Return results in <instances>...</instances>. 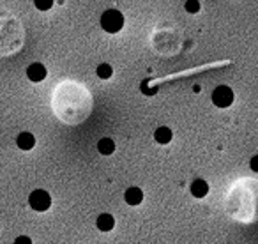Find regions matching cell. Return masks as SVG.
I'll list each match as a JSON object with an SVG mask.
<instances>
[{
    "label": "cell",
    "mask_w": 258,
    "mask_h": 244,
    "mask_svg": "<svg viewBox=\"0 0 258 244\" xmlns=\"http://www.w3.org/2000/svg\"><path fill=\"white\" fill-rule=\"evenodd\" d=\"M101 27H103L106 32L117 34L118 30L124 27V16H122V13L117 11V9H108V11H104L103 16H101Z\"/></svg>",
    "instance_id": "obj_1"
},
{
    "label": "cell",
    "mask_w": 258,
    "mask_h": 244,
    "mask_svg": "<svg viewBox=\"0 0 258 244\" xmlns=\"http://www.w3.org/2000/svg\"><path fill=\"white\" fill-rule=\"evenodd\" d=\"M212 103L218 108H228L233 103V90L226 85H219L212 92Z\"/></svg>",
    "instance_id": "obj_2"
},
{
    "label": "cell",
    "mask_w": 258,
    "mask_h": 244,
    "mask_svg": "<svg viewBox=\"0 0 258 244\" xmlns=\"http://www.w3.org/2000/svg\"><path fill=\"white\" fill-rule=\"evenodd\" d=\"M29 204L34 211L43 212V211H48V209H50L51 198L44 190H36V191H32V195L29 197Z\"/></svg>",
    "instance_id": "obj_3"
},
{
    "label": "cell",
    "mask_w": 258,
    "mask_h": 244,
    "mask_svg": "<svg viewBox=\"0 0 258 244\" xmlns=\"http://www.w3.org/2000/svg\"><path fill=\"white\" fill-rule=\"evenodd\" d=\"M27 76H29V80H32V82H43V80L46 78V68H44L41 62H34V64L29 66V69H27Z\"/></svg>",
    "instance_id": "obj_4"
},
{
    "label": "cell",
    "mask_w": 258,
    "mask_h": 244,
    "mask_svg": "<svg viewBox=\"0 0 258 244\" xmlns=\"http://www.w3.org/2000/svg\"><path fill=\"white\" fill-rule=\"evenodd\" d=\"M189 191H191V195H193L195 198H204L205 195L209 193V184L205 182L204 179H197V180H193Z\"/></svg>",
    "instance_id": "obj_5"
},
{
    "label": "cell",
    "mask_w": 258,
    "mask_h": 244,
    "mask_svg": "<svg viewBox=\"0 0 258 244\" xmlns=\"http://www.w3.org/2000/svg\"><path fill=\"white\" fill-rule=\"evenodd\" d=\"M16 144H18V147L22 149V151H30V149L36 145V138H34L32 133H20L18 138H16Z\"/></svg>",
    "instance_id": "obj_6"
},
{
    "label": "cell",
    "mask_w": 258,
    "mask_h": 244,
    "mask_svg": "<svg viewBox=\"0 0 258 244\" xmlns=\"http://www.w3.org/2000/svg\"><path fill=\"white\" fill-rule=\"evenodd\" d=\"M124 198L129 205H138L142 200H144V193H142L140 188H129V190L125 191Z\"/></svg>",
    "instance_id": "obj_7"
},
{
    "label": "cell",
    "mask_w": 258,
    "mask_h": 244,
    "mask_svg": "<svg viewBox=\"0 0 258 244\" xmlns=\"http://www.w3.org/2000/svg\"><path fill=\"white\" fill-rule=\"evenodd\" d=\"M96 225H97V228L103 230V232H110V230L115 226V219L111 214H101L99 218H97Z\"/></svg>",
    "instance_id": "obj_8"
},
{
    "label": "cell",
    "mask_w": 258,
    "mask_h": 244,
    "mask_svg": "<svg viewBox=\"0 0 258 244\" xmlns=\"http://www.w3.org/2000/svg\"><path fill=\"white\" fill-rule=\"evenodd\" d=\"M154 138H156V142H159V144H170V142H172V138H173V135H172V131H170L168 128L161 126V128H158V130L154 131Z\"/></svg>",
    "instance_id": "obj_9"
},
{
    "label": "cell",
    "mask_w": 258,
    "mask_h": 244,
    "mask_svg": "<svg viewBox=\"0 0 258 244\" xmlns=\"http://www.w3.org/2000/svg\"><path fill=\"white\" fill-rule=\"evenodd\" d=\"M97 151L104 156L113 154L115 152V142L110 140V138H103V140H99V144H97Z\"/></svg>",
    "instance_id": "obj_10"
},
{
    "label": "cell",
    "mask_w": 258,
    "mask_h": 244,
    "mask_svg": "<svg viewBox=\"0 0 258 244\" xmlns=\"http://www.w3.org/2000/svg\"><path fill=\"white\" fill-rule=\"evenodd\" d=\"M111 75H113V69H111L110 64H101V66H97V76H99V78L108 80Z\"/></svg>",
    "instance_id": "obj_11"
},
{
    "label": "cell",
    "mask_w": 258,
    "mask_h": 244,
    "mask_svg": "<svg viewBox=\"0 0 258 244\" xmlns=\"http://www.w3.org/2000/svg\"><path fill=\"white\" fill-rule=\"evenodd\" d=\"M34 4H36V8H37V9L44 11V9H50L51 6H53V2H51V0H46V2H43V0H36Z\"/></svg>",
    "instance_id": "obj_12"
},
{
    "label": "cell",
    "mask_w": 258,
    "mask_h": 244,
    "mask_svg": "<svg viewBox=\"0 0 258 244\" xmlns=\"http://www.w3.org/2000/svg\"><path fill=\"white\" fill-rule=\"evenodd\" d=\"M184 8H186L187 13H198L200 11V2H187Z\"/></svg>",
    "instance_id": "obj_13"
},
{
    "label": "cell",
    "mask_w": 258,
    "mask_h": 244,
    "mask_svg": "<svg viewBox=\"0 0 258 244\" xmlns=\"http://www.w3.org/2000/svg\"><path fill=\"white\" fill-rule=\"evenodd\" d=\"M15 244H32V240H30L27 235H20L18 239L15 240Z\"/></svg>",
    "instance_id": "obj_14"
},
{
    "label": "cell",
    "mask_w": 258,
    "mask_h": 244,
    "mask_svg": "<svg viewBox=\"0 0 258 244\" xmlns=\"http://www.w3.org/2000/svg\"><path fill=\"white\" fill-rule=\"evenodd\" d=\"M256 159L258 158H253V161H251V168H253V170H256Z\"/></svg>",
    "instance_id": "obj_15"
}]
</instances>
